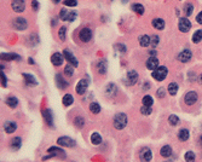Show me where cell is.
I'll return each instance as SVG.
<instances>
[{
	"label": "cell",
	"instance_id": "obj_21",
	"mask_svg": "<svg viewBox=\"0 0 202 162\" xmlns=\"http://www.w3.org/2000/svg\"><path fill=\"white\" fill-rule=\"evenodd\" d=\"M1 59H4V61H10V59L20 61L21 57H20L18 55H15V53H2V55H1Z\"/></svg>",
	"mask_w": 202,
	"mask_h": 162
},
{
	"label": "cell",
	"instance_id": "obj_7",
	"mask_svg": "<svg viewBox=\"0 0 202 162\" xmlns=\"http://www.w3.org/2000/svg\"><path fill=\"white\" fill-rule=\"evenodd\" d=\"M27 23H28L27 20L23 18V17H18V18H16V20L13 21V26H15V28L18 29V31H24V29L27 28V26H28Z\"/></svg>",
	"mask_w": 202,
	"mask_h": 162
},
{
	"label": "cell",
	"instance_id": "obj_31",
	"mask_svg": "<svg viewBox=\"0 0 202 162\" xmlns=\"http://www.w3.org/2000/svg\"><path fill=\"white\" fill-rule=\"evenodd\" d=\"M21 145H22V139H21L20 137H16V138L12 139V142H11V146H12L13 149H20Z\"/></svg>",
	"mask_w": 202,
	"mask_h": 162
},
{
	"label": "cell",
	"instance_id": "obj_3",
	"mask_svg": "<svg viewBox=\"0 0 202 162\" xmlns=\"http://www.w3.org/2000/svg\"><path fill=\"white\" fill-rule=\"evenodd\" d=\"M178 27H179V31L182 33H188L191 29V22L189 21L188 17H182V18L179 20Z\"/></svg>",
	"mask_w": 202,
	"mask_h": 162
},
{
	"label": "cell",
	"instance_id": "obj_36",
	"mask_svg": "<svg viewBox=\"0 0 202 162\" xmlns=\"http://www.w3.org/2000/svg\"><path fill=\"white\" fill-rule=\"evenodd\" d=\"M143 105H145V106H151V104H153V97L151 96H144L143 97Z\"/></svg>",
	"mask_w": 202,
	"mask_h": 162
},
{
	"label": "cell",
	"instance_id": "obj_30",
	"mask_svg": "<svg viewBox=\"0 0 202 162\" xmlns=\"http://www.w3.org/2000/svg\"><path fill=\"white\" fill-rule=\"evenodd\" d=\"M132 10L135 11V13H138V15H143L144 13V7H143V5L142 4H133L132 5Z\"/></svg>",
	"mask_w": 202,
	"mask_h": 162
},
{
	"label": "cell",
	"instance_id": "obj_18",
	"mask_svg": "<svg viewBox=\"0 0 202 162\" xmlns=\"http://www.w3.org/2000/svg\"><path fill=\"white\" fill-rule=\"evenodd\" d=\"M56 84H57V86H58L61 90H63V88L68 87V85H69V84H68L67 81H66V80H64V79H63L60 74H57V75H56Z\"/></svg>",
	"mask_w": 202,
	"mask_h": 162
},
{
	"label": "cell",
	"instance_id": "obj_2",
	"mask_svg": "<svg viewBox=\"0 0 202 162\" xmlns=\"http://www.w3.org/2000/svg\"><path fill=\"white\" fill-rule=\"evenodd\" d=\"M167 74H168V69H167L166 67H159V68H156V69L153 71L151 75H153V77H154L155 80L162 81V80L166 79Z\"/></svg>",
	"mask_w": 202,
	"mask_h": 162
},
{
	"label": "cell",
	"instance_id": "obj_34",
	"mask_svg": "<svg viewBox=\"0 0 202 162\" xmlns=\"http://www.w3.org/2000/svg\"><path fill=\"white\" fill-rule=\"evenodd\" d=\"M73 102H74V98L71 95H66L64 97H63V104L66 105V106H69V105H71L73 104Z\"/></svg>",
	"mask_w": 202,
	"mask_h": 162
},
{
	"label": "cell",
	"instance_id": "obj_8",
	"mask_svg": "<svg viewBox=\"0 0 202 162\" xmlns=\"http://www.w3.org/2000/svg\"><path fill=\"white\" fill-rule=\"evenodd\" d=\"M87 87H88V81L85 80V79L84 80H80L79 84L76 85V93L78 95H84L86 92Z\"/></svg>",
	"mask_w": 202,
	"mask_h": 162
},
{
	"label": "cell",
	"instance_id": "obj_17",
	"mask_svg": "<svg viewBox=\"0 0 202 162\" xmlns=\"http://www.w3.org/2000/svg\"><path fill=\"white\" fill-rule=\"evenodd\" d=\"M151 23H153V27L157 31H161L165 28V21L162 18H154Z\"/></svg>",
	"mask_w": 202,
	"mask_h": 162
},
{
	"label": "cell",
	"instance_id": "obj_56",
	"mask_svg": "<svg viewBox=\"0 0 202 162\" xmlns=\"http://www.w3.org/2000/svg\"><path fill=\"white\" fill-rule=\"evenodd\" d=\"M29 63H31V64H34V61L32 58H29Z\"/></svg>",
	"mask_w": 202,
	"mask_h": 162
},
{
	"label": "cell",
	"instance_id": "obj_25",
	"mask_svg": "<svg viewBox=\"0 0 202 162\" xmlns=\"http://www.w3.org/2000/svg\"><path fill=\"white\" fill-rule=\"evenodd\" d=\"M139 44H140L142 47H148V46L150 45V36H148V35H142V36L139 38Z\"/></svg>",
	"mask_w": 202,
	"mask_h": 162
},
{
	"label": "cell",
	"instance_id": "obj_23",
	"mask_svg": "<svg viewBox=\"0 0 202 162\" xmlns=\"http://www.w3.org/2000/svg\"><path fill=\"white\" fill-rule=\"evenodd\" d=\"M49 153L50 154H53L55 156H62V157H66V154H64V151L63 150H61V149H58V148H55V146H52V148H50L49 149Z\"/></svg>",
	"mask_w": 202,
	"mask_h": 162
},
{
	"label": "cell",
	"instance_id": "obj_35",
	"mask_svg": "<svg viewBox=\"0 0 202 162\" xmlns=\"http://www.w3.org/2000/svg\"><path fill=\"white\" fill-rule=\"evenodd\" d=\"M90 110L93 113V114H98L101 111V105L98 103H91L90 104Z\"/></svg>",
	"mask_w": 202,
	"mask_h": 162
},
{
	"label": "cell",
	"instance_id": "obj_9",
	"mask_svg": "<svg viewBox=\"0 0 202 162\" xmlns=\"http://www.w3.org/2000/svg\"><path fill=\"white\" fill-rule=\"evenodd\" d=\"M57 143H58L61 146H69V148L75 145L74 139H71V138H69V137H61V138H58Z\"/></svg>",
	"mask_w": 202,
	"mask_h": 162
},
{
	"label": "cell",
	"instance_id": "obj_4",
	"mask_svg": "<svg viewBox=\"0 0 202 162\" xmlns=\"http://www.w3.org/2000/svg\"><path fill=\"white\" fill-rule=\"evenodd\" d=\"M79 38L82 42H88L92 39V31L90 28H82L79 33Z\"/></svg>",
	"mask_w": 202,
	"mask_h": 162
},
{
	"label": "cell",
	"instance_id": "obj_12",
	"mask_svg": "<svg viewBox=\"0 0 202 162\" xmlns=\"http://www.w3.org/2000/svg\"><path fill=\"white\" fill-rule=\"evenodd\" d=\"M63 56L60 53V52H56V53H53L52 56H51V62H52V64L56 65V67H60V65L63 64Z\"/></svg>",
	"mask_w": 202,
	"mask_h": 162
},
{
	"label": "cell",
	"instance_id": "obj_1",
	"mask_svg": "<svg viewBox=\"0 0 202 162\" xmlns=\"http://www.w3.org/2000/svg\"><path fill=\"white\" fill-rule=\"evenodd\" d=\"M126 125H127V116L122 113L116 114L114 117V127L116 130H122L126 127Z\"/></svg>",
	"mask_w": 202,
	"mask_h": 162
},
{
	"label": "cell",
	"instance_id": "obj_54",
	"mask_svg": "<svg viewBox=\"0 0 202 162\" xmlns=\"http://www.w3.org/2000/svg\"><path fill=\"white\" fill-rule=\"evenodd\" d=\"M199 81H200V84L202 85V74L200 75V77H199Z\"/></svg>",
	"mask_w": 202,
	"mask_h": 162
},
{
	"label": "cell",
	"instance_id": "obj_33",
	"mask_svg": "<svg viewBox=\"0 0 202 162\" xmlns=\"http://www.w3.org/2000/svg\"><path fill=\"white\" fill-rule=\"evenodd\" d=\"M201 40H202V29H200V31H196V32L194 33V35H193V42L197 44Z\"/></svg>",
	"mask_w": 202,
	"mask_h": 162
},
{
	"label": "cell",
	"instance_id": "obj_10",
	"mask_svg": "<svg viewBox=\"0 0 202 162\" xmlns=\"http://www.w3.org/2000/svg\"><path fill=\"white\" fill-rule=\"evenodd\" d=\"M26 9V4L23 0H13L12 1V10L15 12H22Z\"/></svg>",
	"mask_w": 202,
	"mask_h": 162
},
{
	"label": "cell",
	"instance_id": "obj_16",
	"mask_svg": "<svg viewBox=\"0 0 202 162\" xmlns=\"http://www.w3.org/2000/svg\"><path fill=\"white\" fill-rule=\"evenodd\" d=\"M16 128H17V125L13 121H6L4 124V130H5L6 133H12V132L16 131Z\"/></svg>",
	"mask_w": 202,
	"mask_h": 162
},
{
	"label": "cell",
	"instance_id": "obj_32",
	"mask_svg": "<svg viewBox=\"0 0 202 162\" xmlns=\"http://www.w3.org/2000/svg\"><path fill=\"white\" fill-rule=\"evenodd\" d=\"M91 142H92V144H95V145L101 144L102 143V137L99 135V133H93V134L91 135Z\"/></svg>",
	"mask_w": 202,
	"mask_h": 162
},
{
	"label": "cell",
	"instance_id": "obj_26",
	"mask_svg": "<svg viewBox=\"0 0 202 162\" xmlns=\"http://www.w3.org/2000/svg\"><path fill=\"white\" fill-rule=\"evenodd\" d=\"M160 154H161V156H164V157H169V156L172 155V148H171L169 145H165V146H162V149H161Z\"/></svg>",
	"mask_w": 202,
	"mask_h": 162
},
{
	"label": "cell",
	"instance_id": "obj_6",
	"mask_svg": "<svg viewBox=\"0 0 202 162\" xmlns=\"http://www.w3.org/2000/svg\"><path fill=\"white\" fill-rule=\"evenodd\" d=\"M191 57H193V53H191L190 50H183V51L177 56V59H178L179 62H182V63H186V62H189V61L191 59Z\"/></svg>",
	"mask_w": 202,
	"mask_h": 162
},
{
	"label": "cell",
	"instance_id": "obj_29",
	"mask_svg": "<svg viewBox=\"0 0 202 162\" xmlns=\"http://www.w3.org/2000/svg\"><path fill=\"white\" fill-rule=\"evenodd\" d=\"M6 104H7L10 108H16L17 104H18V99L16 97H9L6 99Z\"/></svg>",
	"mask_w": 202,
	"mask_h": 162
},
{
	"label": "cell",
	"instance_id": "obj_14",
	"mask_svg": "<svg viewBox=\"0 0 202 162\" xmlns=\"http://www.w3.org/2000/svg\"><path fill=\"white\" fill-rule=\"evenodd\" d=\"M64 57L67 58L68 62H70V64L73 65V67H78L79 63H78V59L74 57V55L71 53V51H69V50H64Z\"/></svg>",
	"mask_w": 202,
	"mask_h": 162
},
{
	"label": "cell",
	"instance_id": "obj_57",
	"mask_svg": "<svg viewBox=\"0 0 202 162\" xmlns=\"http://www.w3.org/2000/svg\"><path fill=\"white\" fill-rule=\"evenodd\" d=\"M200 144H201V146H202V135L200 137Z\"/></svg>",
	"mask_w": 202,
	"mask_h": 162
},
{
	"label": "cell",
	"instance_id": "obj_11",
	"mask_svg": "<svg viewBox=\"0 0 202 162\" xmlns=\"http://www.w3.org/2000/svg\"><path fill=\"white\" fill-rule=\"evenodd\" d=\"M151 157H153V154H151L150 149H148V148L142 149V151H140V160H142V162H149L151 160Z\"/></svg>",
	"mask_w": 202,
	"mask_h": 162
},
{
	"label": "cell",
	"instance_id": "obj_27",
	"mask_svg": "<svg viewBox=\"0 0 202 162\" xmlns=\"http://www.w3.org/2000/svg\"><path fill=\"white\" fill-rule=\"evenodd\" d=\"M193 11H194V5H193L191 2H188V4H185V5H184V13H185V16H186V17L191 16Z\"/></svg>",
	"mask_w": 202,
	"mask_h": 162
},
{
	"label": "cell",
	"instance_id": "obj_43",
	"mask_svg": "<svg viewBox=\"0 0 202 162\" xmlns=\"http://www.w3.org/2000/svg\"><path fill=\"white\" fill-rule=\"evenodd\" d=\"M140 113L143 114V115H150L151 114V108L150 106H142V109H140Z\"/></svg>",
	"mask_w": 202,
	"mask_h": 162
},
{
	"label": "cell",
	"instance_id": "obj_47",
	"mask_svg": "<svg viewBox=\"0 0 202 162\" xmlns=\"http://www.w3.org/2000/svg\"><path fill=\"white\" fill-rule=\"evenodd\" d=\"M116 49H117L119 51H121V53H126V46H125V45L117 44V45H116Z\"/></svg>",
	"mask_w": 202,
	"mask_h": 162
},
{
	"label": "cell",
	"instance_id": "obj_20",
	"mask_svg": "<svg viewBox=\"0 0 202 162\" xmlns=\"http://www.w3.org/2000/svg\"><path fill=\"white\" fill-rule=\"evenodd\" d=\"M116 91H117V88H116V86L113 85V84H109V85L106 86V88H105V93H106V96H109V97L115 96V95H116Z\"/></svg>",
	"mask_w": 202,
	"mask_h": 162
},
{
	"label": "cell",
	"instance_id": "obj_41",
	"mask_svg": "<svg viewBox=\"0 0 202 162\" xmlns=\"http://www.w3.org/2000/svg\"><path fill=\"white\" fill-rule=\"evenodd\" d=\"M23 76H24V79L27 80V84H28V85H35V84H36V82H35V79H34L32 75L23 74Z\"/></svg>",
	"mask_w": 202,
	"mask_h": 162
},
{
	"label": "cell",
	"instance_id": "obj_15",
	"mask_svg": "<svg viewBox=\"0 0 202 162\" xmlns=\"http://www.w3.org/2000/svg\"><path fill=\"white\" fill-rule=\"evenodd\" d=\"M157 65H159V59H157L156 57H150V58H148V61H146V68H148V69L155 70L156 68H159Z\"/></svg>",
	"mask_w": 202,
	"mask_h": 162
},
{
	"label": "cell",
	"instance_id": "obj_49",
	"mask_svg": "<svg viewBox=\"0 0 202 162\" xmlns=\"http://www.w3.org/2000/svg\"><path fill=\"white\" fill-rule=\"evenodd\" d=\"M67 15H68V12L66 11V9H62V10L60 11V17H61V20H66Z\"/></svg>",
	"mask_w": 202,
	"mask_h": 162
},
{
	"label": "cell",
	"instance_id": "obj_45",
	"mask_svg": "<svg viewBox=\"0 0 202 162\" xmlns=\"http://www.w3.org/2000/svg\"><path fill=\"white\" fill-rule=\"evenodd\" d=\"M75 126L76 127H82L84 126V119L82 117H76L75 119Z\"/></svg>",
	"mask_w": 202,
	"mask_h": 162
},
{
	"label": "cell",
	"instance_id": "obj_48",
	"mask_svg": "<svg viewBox=\"0 0 202 162\" xmlns=\"http://www.w3.org/2000/svg\"><path fill=\"white\" fill-rule=\"evenodd\" d=\"M156 95H157V97L159 98H164L165 97V95H166L165 88H162V87H161V88H159V91H157V93H156Z\"/></svg>",
	"mask_w": 202,
	"mask_h": 162
},
{
	"label": "cell",
	"instance_id": "obj_5",
	"mask_svg": "<svg viewBox=\"0 0 202 162\" xmlns=\"http://www.w3.org/2000/svg\"><path fill=\"white\" fill-rule=\"evenodd\" d=\"M197 99H199L197 93H196L195 91H190V92H188V93L185 95L184 102H185L186 105H193V104H195V103L197 102Z\"/></svg>",
	"mask_w": 202,
	"mask_h": 162
},
{
	"label": "cell",
	"instance_id": "obj_39",
	"mask_svg": "<svg viewBox=\"0 0 202 162\" xmlns=\"http://www.w3.org/2000/svg\"><path fill=\"white\" fill-rule=\"evenodd\" d=\"M185 161L186 162H194L195 161V154L193 151H188L185 154Z\"/></svg>",
	"mask_w": 202,
	"mask_h": 162
},
{
	"label": "cell",
	"instance_id": "obj_28",
	"mask_svg": "<svg viewBox=\"0 0 202 162\" xmlns=\"http://www.w3.org/2000/svg\"><path fill=\"white\" fill-rule=\"evenodd\" d=\"M177 92H178V84L171 82L168 85V93L171 96H174V95H177Z\"/></svg>",
	"mask_w": 202,
	"mask_h": 162
},
{
	"label": "cell",
	"instance_id": "obj_44",
	"mask_svg": "<svg viewBox=\"0 0 202 162\" xmlns=\"http://www.w3.org/2000/svg\"><path fill=\"white\" fill-rule=\"evenodd\" d=\"M64 73H66V75L67 76H73V74H74V69H73V67L69 64L66 67V69H64Z\"/></svg>",
	"mask_w": 202,
	"mask_h": 162
},
{
	"label": "cell",
	"instance_id": "obj_38",
	"mask_svg": "<svg viewBox=\"0 0 202 162\" xmlns=\"http://www.w3.org/2000/svg\"><path fill=\"white\" fill-rule=\"evenodd\" d=\"M159 41H160V39H159L157 35H153V36H150V45H151L153 47H156V46L159 45Z\"/></svg>",
	"mask_w": 202,
	"mask_h": 162
},
{
	"label": "cell",
	"instance_id": "obj_40",
	"mask_svg": "<svg viewBox=\"0 0 202 162\" xmlns=\"http://www.w3.org/2000/svg\"><path fill=\"white\" fill-rule=\"evenodd\" d=\"M66 32H67V28L66 27H61V29L58 31V36H60V39L62 41L66 40Z\"/></svg>",
	"mask_w": 202,
	"mask_h": 162
},
{
	"label": "cell",
	"instance_id": "obj_22",
	"mask_svg": "<svg viewBox=\"0 0 202 162\" xmlns=\"http://www.w3.org/2000/svg\"><path fill=\"white\" fill-rule=\"evenodd\" d=\"M42 115H44V117H45L47 125H49V126H53V122H52V114H51V111H50L49 109H45L44 113H42Z\"/></svg>",
	"mask_w": 202,
	"mask_h": 162
},
{
	"label": "cell",
	"instance_id": "obj_37",
	"mask_svg": "<svg viewBox=\"0 0 202 162\" xmlns=\"http://www.w3.org/2000/svg\"><path fill=\"white\" fill-rule=\"evenodd\" d=\"M168 122L172 126H177V125L179 124V117L175 116V115H171L168 117Z\"/></svg>",
	"mask_w": 202,
	"mask_h": 162
},
{
	"label": "cell",
	"instance_id": "obj_50",
	"mask_svg": "<svg viewBox=\"0 0 202 162\" xmlns=\"http://www.w3.org/2000/svg\"><path fill=\"white\" fill-rule=\"evenodd\" d=\"M196 22L197 23H200V24H202V11L196 16Z\"/></svg>",
	"mask_w": 202,
	"mask_h": 162
},
{
	"label": "cell",
	"instance_id": "obj_19",
	"mask_svg": "<svg viewBox=\"0 0 202 162\" xmlns=\"http://www.w3.org/2000/svg\"><path fill=\"white\" fill-rule=\"evenodd\" d=\"M97 68H98V73L102 74V75H104V74L106 73V69H108V63H106V61H105V59L99 61L98 64H97Z\"/></svg>",
	"mask_w": 202,
	"mask_h": 162
},
{
	"label": "cell",
	"instance_id": "obj_53",
	"mask_svg": "<svg viewBox=\"0 0 202 162\" xmlns=\"http://www.w3.org/2000/svg\"><path fill=\"white\" fill-rule=\"evenodd\" d=\"M150 55H151V57H154V56L156 55V52H155V51L153 50V51H150Z\"/></svg>",
	"mask_w": 202,
	"mask_h": 162
},
{
	"label": "cell",
	"instance_id": "obj_42",
	"mask_svg": "<svg viewBox=\"0 0 202 162\" xmlns=\"http://www.w3.org/2000/svg\"><path fill=\"white\" fill-rule=\"evenodd\" d=\"M76 18V12H68L67 17L64 21H68V22H73L74 20Z\"/></svg>",
	"mask_w": 202,
	"mask_h": 162
},
{
	"label": "cell",
	"instance_id": "obj_13",
	"mask_svg": "<svg viewBox=\"0 0 202 162\" xmlns=\"http://www.w3.org/2000/svg\"><path fill=\"white\" fill-rule=\"evenodd\" d=\"M138 81V73L135 70H131L127 73V84L128 85H135V82Z\"/></svg>",
	"mask_w": 202,
	"mask_h": 162
},
{
	"label": "cell",
	"instance_id": "obj_51",
	"mask_svg": "<svg viewBox=\"0 0 202 162\" xmlns=\"http://www.w3.org/2000/svg\"><path fill=\"white\" fill-rule=\"evenodd\" d=\"M1 85L5 87L6 86V77H5V75L1 73Z\"/></svg>",
	"mask_w": 202,
	"mask_h": 162
},
{
	"label": "cell",
	"instance_id": "obj_46",
	"mask_svg": "<svg viewBox=\"0 0 202 162\" xmlns=\"http://www.w3.org/2000/svg\"><path fill=\"white\" fill-rule=\"evenodd\" d=\"M76 4H78V1L76 0H64V5L66 6H76Z\"/></svg>",
	"mask_w": 202,
	"mask_h": 162
},
{
	"label": "cell",
	"instance_id": "obj_52",
	"mask_svg": "<svg viewBox=\"0 0 202 162\" xmlns=\"http://www.w3.org/2000/svg\"><path fill=\"white\" fill-rule=\"evenodd\" d=\"M32 5H33L34 10H38V9H39V2H38L36 0H33V4H32Z\"/></svg>",
	"mask_w": 202,
	"mask_h": 162
},
{
	"label": "cell",
	"instance_id": "obj_24",
	"mask_svg": "<svg viewBox=\"0 0 202 162\" xmlns=\"http://www.w3.org/2000/svg\"><path fill=\"white\" fill-rule=\"evenodd\" d=\"M178 138L182 142L188 140L189 139V131L186 130V128H182V130L179 131V133H178Z\"/></svg>",
	"mask_w": 202,
	"mask_h": 162
},
{
	"label": "cell",
	"instance_id": "obj_55",
	"mask_svg": "<svg viewBox=\"0 0 202 162\" xmlns=\"http://www.w3.org/2000/svg\"><path fill=\"white\" fill-rule=\"evenodd\" d=\"M55 4H58V2H61V0H52Z\"/></svg>",
	"mask_w": 202,
	"mask_h": 162
}]
</instances>
